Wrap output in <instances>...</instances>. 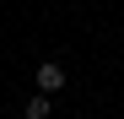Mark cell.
I'll use <instances>...</instances> for the list:
<instances>
[{
	"label": "cell",
	"mask_w": 124,
	"mask_h": 119,
	"mask_svg": "<svg viewBox=\"0 0 124 119\" xmlns=\"http://www.w3.org/2000/svg\"><path fill=\"white\" fill-rule=\"evenodd\" d=\"M49 108H54V97H43V92L22 103V114H27V119H49Z\"/></svg>",
	"instance_id": "cell-2"
},
{
	"label": "cell",
	"mask_w": 124,
	"mask_h": 119,
	"mask_svg": "<svg viewBox=\"0 0 124 119\" xmlns=\"http://www.w3.org/2000/svg\"><path fill=\"white\" fill-rule=\"evenodd\" d=\"M59 87H65V65H59V60H43V65H38V92L54 97Z\"/></svg>",
	"instance_id": "cell-1"
}]
</instances>
